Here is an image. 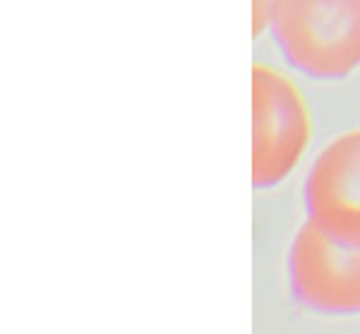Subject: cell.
I'll use <instances>...</instances> for the list:
<instances>
[{
	"mask_svg": "<svg viewBox=\"0 0 360 334\" xmlns=\"http://www.w3.org/2000/svg\"><path fill=\"white\" fill-rule=\"evenodd\" d=\"M270 28L283 58L315 81L360 68V0H275Z\"/></svg>",
	"mask_w": 360,
	"mask_h": 334,
	"instance_id": "cell-1",
	"label": "cell"
},
{
	"mask_svg": "<svg viewBox=\"0 0 360 334\" xmlns=\"http://www.w3.org/2000/svg\"><path fill=\"white\" fill-rule=\"evenodd\" d=\"M252 133L255 189L283 184L305 154L312 123L297 86L264 63L252 66Z\"/></svg>",
	"mask_w": 360,
	"mask_h": 334,
	"instance_id": "cell-2",
	"label": "cell"
},
{
	"mask_svg": "<svg viewBox=\"0 0 360 334\" xmlns=\"http://www.w3.org/2000/svg\"><path fill=\"white\" fill-rule=\"evenodd\" d=\"M295 299L318 314H360V246L342 244L310 219L297 229L288 259Z\"/></svg>",
	"mask_w": 360,
	"mask_h": 334,
	"instance_id": "cell-3",
	"label": "cell"
},
{
	"mask_svg": "<svg viewBox=\"0 0 360 334\" xmlns=\"http://www.w3.org/2000/svg\"><path fill=\"white\" fill-rule=\"evenodd\" d=\"M305 211L325 234L360 246V128L340 133L318 154L305 179Z\"/></svg>",
	"mask_w": 360,
	"mask_h": 334,
	"instance_id": "cell-4",
	"label": "cell"
},
{
	"mask_svg": "<svg viewBox=\"0 0 360 334\" xmlns=\"http://www.w3.org/2000/svg\"><path fill=\"white\" fill-rule=\"evenodd\" d=\"M272 11H275V0H252V30L255 36H259L272 20Z\"/></svg>",
	"mask_w": 360,
	"mask_h": 334,
	"instance_id": "cell-5",
	"label": "cell"
}]
</instances>
